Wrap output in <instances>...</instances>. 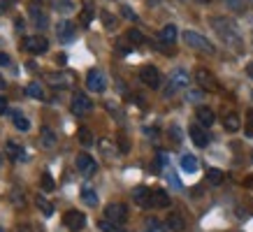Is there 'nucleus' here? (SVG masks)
Masks as SVG:
<instances>
[{
	"label": "nucleus",
	"instance_id": "1",
	"mask_svg": "<svg viewBox=\"0 0 253 232\" xmlns=\"http://www.w3.org/2000/svg\"><path fill=\"white\" fill-rule=\"evenodd\" d=\"M211 28L216 31V35L225 42L228 46H232L237 54H242L244 51V44H242V35H239V31L235 28V23L228 21V19H221V16H214L211 19Z\"/></svg>",
	"mask_w": 253,
	"mask_h": 232
},
{
	"label": "nucleus",
	"instance_id": "2",
	"mask_svg": "<svg viewBox=\"0 0 253 232\" xmlns=\"http://www.w3.org/2000/svg\"><path fill=\"white\" fill-rule=\"evenodd\" d=\"M184 42L191 46V49H195V51H202V54H214L216 51L214 44H211L205 35H200V33H195V31H186L184 33Z\"/></svg>",
	"mask_w": 253,
	"mask_h": 232
},
{
	"label": "nucleus",
	"instance_id": "3",
	"mask_svg": "<svg viewBox=\"0 0 253 232\" xmlns=\"http://www.w3.org/2000/svg\"><path fill=\"white\" fill-rule=\"evenodd\" d=\"M28 14H31V21H33V26H35L38 31L49 28V14L42 9L40 2H31V5H28Z\"/></svg>",
	"mask_w": 253,
	"mask_h": 232
},
{
	"label": "nucleus",
	"instance_id": "4",
	"mask_svg": "<svg viewBox=\"0 0 253 232\" xmlns=\"http://www.w3.org/2000/svg\"><path fill=\"white\" fill-rule=\"evenodd\" d=\"M75 165H77V172L82 174V177H93V174L98 172V162L93 160L88 154H79L77 160H75Z\"/></svg>",
	"mask_w": 253,
	"mask_h": 232
},
{
	"label": "nucleus",
	"instance_id": "5",
	"mask_svg": "<svg viewBox=\"0 0 253 232\" xmlns=\"http://www.w3.org/2000/svg\"><path fill=\"white\" fill-rule=\"evenodd\" d=\"M139 79H142V84L149 86V88H158L161 86V72H158V68H154V65H144V68L139 70Z\"/></svg>",
	"mask_w": 253,
	"mask_h": 232
},
{
	"label": "nucleus",
	"instance_id": "6",
	"mask_svg": "<svg viewBox=\"0 0 253 232\" xmlns=\"http://www.w3.org/2000/svg\"><path fill=\"white\" fill-rule=\"evenodd\" d=\"M86 88L93 93H102L105 88H107V79H105V75L100 72V70H91L88 75H86Z\"/></svg>",
	"mask_w": 253,
	"mask_h": 232
},
{
	"label": "nucleus",
	"instance_id": "7",
	"mask_svg": "<svg viewBox=\"0 0 253 232\" xmlns=\"http://www.w3.org/2000/svg\"><path fill=\"white\" fill-rule=\"evenodd\" d=\"M188 86V72L181 68H176L172 75H169V86H168V95H172L179 88H186Z\"/></svg>",
	"mask_w": 253,
	"mask_h": 232
},
{
	"label": "nucleus",
	"instance_id": "8",
	"mask_svg": "<svg viewBox=\"0 0 253 232\" xmlns=\"http://www.w3.org/2000/svg\"><path fill=\"white\" fill-rule=\"evenodd\" d=\"M91 109H93L91 98H86L84 93H75V98H72V114L75 116H86Z\"/></svg>",
	"mask_w": 253,
	"mask_h": 232
},
{
	"label": "nucleus",
	"instance_id": "9",
	"mask_svg": "<svg viewBox=\"0 0 253 232\" xmlns=\"http://www.w3.org/2000/svg\"><path fill=\"white\" fill-rule=\"evenodd\" d=\"M23 49H26V51H31V54H35V56H40V54H44L46 49H49V42H46L44 38H40V35H33V38L23 39Z\"/></svg>",
	"mask_w": 253,
	"mask_h": 232
},
{
	"label": "nucleus",
	"instance_id": "10",
	"mask_svg": "<svg viewBox=\"0 0 253 232\" xmlns=\"http://www.w3.org/2000/svg\"><path fill=\"white\" fill-rule=\"evenodd\" d=\"M63 223H65V228H70L72 232H77L86 225V216L82 211H77V209H72V211H68V214L63 216Z\"/></svg>",
	"mask_w": 253,
	"mask_h": 232
},
{
	"label": "nucleus",
	"instance_id": "11",
	"mask_svg": "<svg viewBox=\"0 0 253 232\" xmlns=\"http://www.w3.org/2000/svg\"><path fill=\"white\" fill-rule=\"evenodd\" d=\"M105 218L112 221V223H126V218H128V209L123 207V204H109L105 209Z\"/></svg>",
	"mask_w": 253,
	"mask_h": 232
},
{
	"label": "nucleus",
	"instance_id": "12",
	"mask_svg": "<svg viewBox=\"0 0 253 232\" xmlns=\"http://www.w3.org/2000/svg\"><path fill=\"white\" fill-rule=\"evenodd\" d=\"M195 81H198L202 88H207V91H216L218 88V84H216V77L209 72V70L205 68H198L195 70Z\"/></svg>",
	"mask_w": 253,
	"mask_h": 232
},
{
	"label": "nucleus",
	"instance_id": "13",
	"mask_svg": "<svg viewBox=\"0 0 253 232\" xmlns=\"http://www.w3.org/2000/svg\"><path fill=\"white\" fill-rule=\"evenodd\" d=\"M188 135H191L195 147L205 149L209 144V135H207V130H205V125H191V128H188Z\"/></svg>",
	"mask_w": 253,
	"mask_h": 232
},
{
	"label": "nucleus",
	"instance_id": "14",
	"mask_svg": "<svg viewBox=\"0 0 253 232\" xmlns=\"http://www.w3.org/2000/svg\"><path fill=\"white\" fill-rule=\"evenodd\" d=\"M151 207H156V209L169 207V195H168V191H163V188H151Z\"/></svg>",
	"mask_w": 253,
	"mask_h": 232
},
{
	"label": "nucleus",
	"instance_id": "15",
	"mask_svg": "<svg viewBox=\"0 0 253 232\" xmlns=\"http://www.w3.org/2000/svg\"><path fill=\"white\" fill-rule=\"evenodd\" d=\"M165 225H168V230H172V232H184L186 230V221L179 211H169Z\"/></svg>",
	"mask_w": 253,
	"mask_h": 232
},
{
	"label": "nucleus",
	"instance_id": "16",
	"mask_svg": "<svg viewBox=\"0 0 253 232\" xmlns=\"http://www.w3.org/2000/svg\"><path fill=\"white\" fill-rule=\"evenodd\" d=\"M132 200L137 202L139 207H151V188H144V186L135 188V193H132Z\"/></svg>",
	"mask_w": 253,
	"mask_h": 232
},
{
	"label": "nucleus",
	"instance_id": "17",
	"mask_svg": "<svg viewBox=\"0 0 253 232\" xmlns=\"http://www.w3.org/2000/svg\"><path fill=\"white\" fill-rule=\"evenodd\" d=\"M56 35H58L61 42H70V39L75 38V28H72V23L70 21H58V26H56Z\"/></svg>",
	"mask_w": 253,
	"mask_h": 232
},
{
	"label": "nucleus",
	"instance_id": "18",
	"mask_svg": "<svg viewBox=\"0 0 253 232\" xmlns=\"http://www.w3.org/2000/svg\"><path fill=\"white\" fill-rule=\"evenodd\" d=\"M56 132L51 130V128H42L40 130V147H44V149H54L56 147Z\"/></svg>",
	"mask_w": 253,
	"mask_h": 232
},
{
	"label": "nucleus",
	"instance_id": "19",
	"mask_svg": "<svg viewBox=\"0 0 253 232\" xmlns=\"http://www.w3.org/2000/svg\"><path fill=\"white\" fill-rule=\"evenodd\" d=\"M195 116H198L200 125H205V128H209V125H214V121H216L214 112H211V109H209V107H198V112H195Z\"/></svg>",
	"mask_w": 253,
	"mask_h": 232
},
{
	"label": "nucleus",
	"instance_id": "20",
	"mask_svg": "<svg viewBox=\"0 0 253 232\" xmlns=\"http://www.w3.org/2000/svg\"><path fill=\"white\" fill-rule=\"evenodd\" d=\"M9 116H12V123H14L19 130H28V128H31V121H28V118H26L19 109H12V112H9Z\"/></svg>",
	"mask_w": 253,
	"mask_h": 232
},
{
	"label": "nucleus",
	"instance_id": "21",
	"mask_svg": "<svg viewBox=\"0 0 253 232\" xmlns=\"http://www.w3.org/2000/svg\"><path fill=\"white\" fill-rule=\"evenodd\" d=\"M161 42H165V44H174L176 42V26L174 23H168V26L161 31Z\"/></svg>",
	"mask_w": 253,
	"mask_h": 232
},
{
	"label": "nucleus",
	"instance_id": "22",
	"mask_svg": "<svg viewBox=\"0 0 253 232\" xmlns=\"http://www.w3.org/2000/svg\"><path fill=\"white\" fill-rule=\"evenodd\" d=\"M5 154H7L12 160H21L26 151H23V147H19L16 142H7V144H5Z\"/></svg>",
	"mask_w": 253,
	"mask_h": 232
},
{
	"label": "nucleus",
	"instance_id": "23",
	"mask_svg": "<svg viewBox=\"0 0 253 232\" xmlns=\"http://www.w3.org/2000/svg\"><path fill=\"white\" fill-rule=\"evenodd\" d=\"M46 81H49L51 86L65 88V86H70V81H72V75H49V77H46Z\"/></svg>",
	"mask_w": 253,
	"mask_h": 232
},
{
	"label": "nucleus",
	"instance_id": "24",
	"mask_svg": "<svg viewBox=\"0 0 253 232\" xmlns=\"http://www.w3.org/2000/svg\"><path fill=\"white\" fill-rule=\"evenodd\" d=\"M26 95H31L35 100H42V98H44V88H42L40 81H33V84L26 86Z\"/></svg>",
	"mask_w": 253,
	"mask_h": 232
},
{
	"label": "nucleus",
	"instance_id": "25",
	"mask_svg": "<svg viewBox=\"0 0 253 232\" xmlns=\"http://www.w3.org/2000/svg\"><path fill=\"white\" fill-rule=\"evenodd\" d=\"M181 170L188 172V174H195L198 172V158L195 155H184L181 158Z\"/></svg>",
	"mask_w": 253,
	"mask_h": 232
},
{
	"label": "nucleus",
	"instance_id": "26",
	"mask_svg": "<svg viewBox=\"0 0 253 232\" xmlns=\"http://www.w3.org/2000/svg\"><path fill=\"white\" fill-rule=\"evenodd\" d=\"M79 21L88 26L93 21V0H84V9H82V14H79Z\"/></svg>",
	"mask_w": 253,
	"mask_h": 232
},
{
	"label": "nucleus",
	"instance_id": "27",
	"mask_svg": "<svg viewBox=\"0 0 253 232\" xmlns=\"http://www.w3.org/2000/svg\"><path fill=\"white\" fill-rule=\"evenodd\" d=\"M223 125H225V130L237 132V130H239V116L235 114V112H230V114H225V118H223Z\"/></svg>",
	"mask_w": 253,
	"mask_h": 232
},
{
	"label": "nucleus",
	"instance_id": "28",
	"mask_svg": "<svg viewBox=\"0 0 253 232\" xmlns=\"http://www.w3.org/2000/svg\"><path fill=\"white\" fill-rule=\"evenodd\" d=\"M38 209L42 211V214H44L46 218H49V216H54V204H51V202L46 200L44 195H38Z\"/></svg>",
	"mask_w": 253,
	"mask_h": 232
},
{
	"label": "nucleus",
	"instance_id": "29",
	"mask_svg": "<svg viewBox=\"0 0 253 232\" xmlns=\"http://www.w3.org/2000/svg\"><path fill=\"white\" fill-rule=\"evenodd\" d=\"M144 232H168V228H163L158 218H146L144 221Z\"/></svg>",
	"mask_w": 253,
	"mask_h": 232
},
{
	"label": "nucleus",
	"instance_id": "30",
	"mask_svg": "<svg viewBox=\"0 0 253 232\" xmlns=\"http://www.w3.org/2000/svg\"><path fill=\"white\" fill-rule=\"evenodd\" d=\"M98 228L102 232H123V225L121 223H112V221H107V218H102L98 223Z\"/></svg>",
	"mask_w": 253,
	"mask_h": 232
},
{
	"label": "nucleus",
	"instance_id": "31",
	"mask_svg": "<svg viewBox=\"0 0 253 232\" xmlns=\"http://www.w3.org/2000/svg\"><path fill=\"white\" fill-rule=\"evenodd\" d=\"M46 2L58 12H72V0H46Z\"/></svg>",
	"mask_w": 253,
	"mask_h": 232
},
{
	"label": "nucleus",
	"instance_id": "32",
	"mask_svg": "<svg viewBox=\"0 0 253 232\" xmlns=\"http://www.w3.org/2000/svg\"><path fill=\"white\" fill-rule=\"evenodd\" d=\"M82 200H84L88 207H95V204H98V195H95L93 188H84V191H82Z\"/></svg>",
	"mask_w": 253,
	"mask_h": 232
},
{
	"label": "nucleus",
	"instance_id": "33",
	"mask_svg": "<svg viewBox=\"0 0 253 232\" xmlns=\"http://www.w3.org/2000/svg\"><path fill=\"white\" fill-rule=\"evenodd\" d=\"M207 181H209V184H214V186H218V184L223 181V172H221V170H216V167L207 170Z\"/></svg>",
	"mask_w": 253,
	"mask_h": 232
},
{
	"label": "nucleus",
	"instance_id": "34",
	"mask_svg": "<svg viewBox=\"0 0 253 232\" xmlns=\"http://www.w3.org/2000/svg\"><path fill=\"white\" fill-rule=\"evenodd\" d=\"M77 135H79V142H82L84 147H88V144H93V132L88 130V128H79V130H77Z\"/></svg>",
	"mask_w": 253,
	"mask_h": 232
},
{
	"label": "nucleus",
	"instance_id": "35",
	"mask_svg": "<svg viewBox=\"0 0 253 232\" xmlns=\"http://www.w3.org/2000/svg\"><path fill=\"white\" fill-rule=\"evenodd\" d=\"M223 2H225L232 12H244L246 9V0H223Z\"/></svg>",
	"mask_w": 253,
	"mask_h": 232
},
{
	"label": "nucleus",
	"instance_id": "36",
	"mask_svg": "<svg viewBox=\"0 0 253 232\" xmlns=\"http://www.w3.org/2000/svg\"><path fill=\"white\" fill-rule=\"evenodd\" d=\"M100 19L105 21V28H107V31H114L116 28V19L109 14V12H100Z\"/></svg>",
	"mask_w": 253,
	"mask_h": 232
},
{
	"label": "nucleus",
	"instance_id": "37",
	"mask_svg": "<svg viewBox=\"0 0 253 232\" xmlns=\"http://www.w3.org/2000/svg\"><path fill=\"white\" fill-rule=\"evenodd\" d=\"M128 39H130V44H142V42H144V35H142L137 28H130V31H128Z\"/></svg>",
	"mask_w": 253,
	"mask_h": 232
},
{
	"label": "nucleus",
	"instance_id": "38",
	"mask_svg": "<svg viewBox=\"0 0 253 232\" xmlns=\"http://www.w3.org/2000/svg\"><path fill=\"white\" fill-rule=\"evenodd\" d=\"M244 132H246V137H253V109H249V112H246Z\"/></svg>",
	"mask_w": 253,
	"mask_h": 232
},
{
	"label": "nucleus",
	"instance_id": "39",
	"mask_svg": "<svg viewBox=\"0 0 253 232\" xmlns=\"http://www.w3.org/2000/svg\"><path fill=\"white\" fill-rule=\"evenodd\" d=\"M56 184H54V179H51V174L49 172H44L42 174V191H54Z\"/></svg>",
	"mask_w": 253,
	"mask_h": 232
},
{
	"label": "nucleus",
	"instance_id": "40",
	"mask_svg": "<svg viewBox=\"0 0 253 232\" xmlns=\"http://www.w3.org/2000/svg\"><path fill=\"white\" fill-rule=\"evenodd\" d=\"M186 100H188V102H200V100H202V91H198V88L186 91Z\"/></svg>",
	"mask_w": 253,
	"mask_h": 232
},
{
	"label": "nucleus",
	"instance_id": "41",
	"mask_svg": "<svg viewBox=\"0 0 253 232\" xmlns=\"http://www.w3.org/2000/svg\"><path fill=\"white\" fill-rule=\"evenodd\" d=\"M121 12H123V16H128L130 21H137V14H135V12H132V9L128 7V5H123V7H121Z\"/></svg>",
	"mask_w": 253,
	"mask_h": 232
},
{
	"label": "nucleus",
	"instance_id": "42",
	"mask_svg": "<svg viewBox=\"0 0 253 232\" xmlns=\"http://www.w3.org/2000/svg\"><path fill=\"white\" fill-rule=\"evenodd\" d=\"M100 149L105 151V155H107V158H112V147H109L107 139H102V142H100Z\"/></svg>",
	"mask_w": 253,
	"mask_h": 232
},
{
	"label": "nucleus",
	"instance_id": "43",
	"mask_svg": "<svg viewBox=\"0 0 253 232\" xmlns=\"http://www.w3.org/2000/svg\"><path fill=\"white\" fill-rule=\"evenodd\" d=\"M169 132H172V139H174V142H181V130H179V125H172Z\"/></svg>",
	"mask_w": 253,
	"mask_h": 232
},
{
	"label": "nucleus",
	"instance_id": "44",
	"mask_svg": "<svg viewBox=\"0 0 253 232\" xmlns=\"http://www.w3.org/2000/svg\"><path fill=\"white\" fill-rule=\"evenodd\" d=\"M5 112H9V109H7V100H5V98H0V114H5Z\"/></svg>",
	"mask_w": 253,
	"mask_h": 232
},
{
	"label": "nucleus",
	"instance_id": "45",
	"mask_svg": "<svg viewBox=\"0 0 253 232\" xmlns=\"http://www.w3.org/2000/svg\"><path fill=\"white\" fill-rule=\"evenodd\" d=\"M56 63H58V65H65V63H68V56H65V54H58V56H56Z\"/></svg>",
	"mask_w": 253,
	"mask_h": 232
},
{
	"label": "nucleus",
	"instance_id": "46",
	"mask_svg": "<svg viewBox=\"0 0 253 232\" xmlns=\"http://www.w3.org/2000/svg\"><path fill=\"white\" fill-rule=\"evenodd\" d=\"M9 63V56L7 54H0V65H7Z\"/></svg>",
	"mask_w": 253,
	"mask_h": 232
},
{
	"label": "nucleus",
	"instance_id": "47",
	"mask_svg": "<svg viewBox=\"0 0 253 232\" xmlns=\"http://www.w3.org/2000/svg\"><path fill=\"white\" fill-rule=\"evenodd\" d=\"M246 75L253 79V63H249V65H246Z\"/></svg>",
	"mask_w": 253,
	"mask_h": 232
},
{
	"label": "nucleus",
	"instance_id": "48",
	"mask_svg": "<svg viewBox=\"0 0 253 232\" xmlns=\"http://www.w3.org/2000/svg\"><path fill=\"white\" fill-rule=\"evenodd\" d=\"M23 26H26V23H23V19H16V31H23Z\"/></svg>",
	"mask_w": 253,
	"mask_h": 232
},
{
	"label": "nucleus",
	"instance_id": "49",
	"mask_svg": "<svg viewBox=\"0 0 253 232\" xmlns=\"http://www.w3.org/2000/svg\"><path fill=\"white\" fill-rule=\"evenodd\" d=\"M5 86H7V81H5V79L0 77V88H5Z\"/></svg>",
	"mask_w": 253,
	"mask_h": 232
},
{
	"label": "nucleus",
	"instance_id": "50",
	"mask_svg": "<svg viewBox=\"0 0 253 232\" xmlns=\"http://www.w3.org/2000/svg\"><path fill=\"white\" fill-rule=\"evenodd\" d=\"M195 2H202V5H207V2H209V0H195Z\"/></svg>",
	"mask_w": 253,
	"mask_h": 232
},
{
	"label": "nucleus",
	"instance_id": "51",
	"mask_svg": "<svg viewBox=\"0 0 253 232\" xmlns=\"http://www.w3.org/2000/svg\"><path fill=\"white\" fill-rule=\"evenodd\" d=\"M0 170H2V154H0Z\"/></svg>",
	"mask_w": 253,
	"mask_h": 232
},
{
	"label": "nucleus",
	"instance_id": "52",
	"mask_svg": "<svg viewBox=\"0 0 253 232\" xmlns=\"http://www.w3.org/2000/svg\"><path fill=\"white\" fill-rule=\"evenodd\" d=\"M0 232H7V230H5V228H2V225H0Z\"/></svg>",
	"mask_w": 253,
	"mask_h": 232
}]
</instances>
